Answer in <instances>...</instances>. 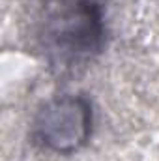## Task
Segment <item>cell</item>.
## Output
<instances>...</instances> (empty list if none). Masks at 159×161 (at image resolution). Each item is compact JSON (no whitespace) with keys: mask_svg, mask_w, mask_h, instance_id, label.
Here are the masks:
<instances>
[{"mask_svg":"<svg viewBox=\"0 0 159 161\" xmlns=\"http://www.w3.org/2000/svg\"><path fill=\"white\" fill-rule=\"evenodd\" d=\"M88 118V107L82 101L60 99L43 109L38 127L45 139L43 142L56 150H68L86 139Z\"/></svg>","mask_w":159,"mask_h":161,"instance_id":"6da1fadb","label":"cell"}]
</instances>
